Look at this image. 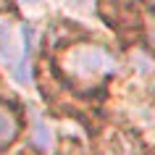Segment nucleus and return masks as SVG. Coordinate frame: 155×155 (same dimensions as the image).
Masks as SVG:
<instances>
[{
    "label": "nucleus",
    "instance_id": "5",
    "mask_svg": "<svg viewBox=\"0 0 155 155\" xmlns=\"http://www.w3.org/2000/svg\"><path fill=\"white\" fill-rule=\"evenodd\" d=\"M145 40H147V48L155 53V18H153V21H147V26H145Z\"/></svg>",
    "mask_w": 155,
    "mask_h": 155
},
{
    "label": "nucleus",
    "instance_id": "1",
    "mask_svg": "<svg viewBox=\"0 0 155 155\" xmlns=\"http://www.w3.org/2000/svg\"><path fill=\"white\" fill-rule=\"evenodd\" d=\"M58 71L71 87L95 90L116 71L113 53L95 42H76L58 53Z\"/></svg>",
    "mask_w": 155,
    "mask_h": 155
},
{
    "label": "nucleus",
    "instance_id": "7",
    "mask_svg": "<svg viewBox=\"0 0 155 155\" xmlns=\"http://www.w3.org/2000/svg\"><path fill=\"white\" fill-rule=\"evenodd\" d=\"M150 3H153V8H155V0H150Z\"/></svg>",
    "mask_w": 155,
    "mask_h": 155
},
{
    "label": "nucleus",
    "instance_id": "4",
    "mask_svg": "<svg viewBox=\"0 0 155 155\" xmlns=\"http://www.w3.org/2000/svg\"><path fill=\"white\" fill-rule=\"evenodd\" d=\"M32 142L40 150H50L53 147V131L48 129V124L42 121V118H37L34 121V134H32Z\"/></svg>",
    "mask_w": 155,
    "mask_h": 155
},
{
    "label": "nucleus",
    "instance_id": "2",
    "mask_svg": "<svg viewBox=\"0 0 155 155\" xmlns=\"http://www.w3.org/2000/svg\"><path fill=\"white\" fill-rule=\"evenodd\" d=\"M29 50H32V29L16 24L11 16H0V61L13 68L18 82H29Z\"/></svg>",
    "mask_w": 155,
    "mask_h": 155
},
{
    "label": "nucleus",
    "instance_id": "8",
    "mask_svg": "<svg viewBox=\"0 0 155 155\" xmlns=\"http://www.w3.org/2000/svg\"><path fill=\"white\" fill-rule=\"evenodd\" d=\"M29 155H37V153H29Z\"/></svg>",
    "mask_w": 155,
    "mask_h": 155
},
{
    "label": "nucleus",
    "instance_id": "6",
    "mask_svg": "<svg viewBox=\"0 0 155 155\" xmlns=\"http://www.w3.org/2000/svg\"><path fill=\"white\" fill-rule=\"evenodd\" d=\"M24 3H34V0H24Z\"/></svg>",
    "mask_w": 155,
    "mask_h": 155
},
{
    "label": "nucleus",
    "instance_id": "3",
    "mask_svg": "<svg viewBox=\"0 0 155 155\" xmlns=\"http://www.w3.org/2000/svg\"><path fill=\"white\" fill-rule=\"evenodd\" d=\"M18 131H21V113L13 105L0 103V150L13 145L18 139Z\"/></svg>",
    "mask_w": 155,
    "mask_h": 155
}]
</instances>
